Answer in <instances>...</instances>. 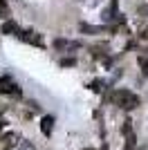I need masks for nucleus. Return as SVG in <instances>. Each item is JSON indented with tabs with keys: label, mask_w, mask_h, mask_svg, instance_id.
Wrapping results in <instances>:
<instances>
[{
	"label": "nucleus",
	"mask_w": 148,
	"mask_h": 150,
	"mask_svg": "<svg viewBox=\"0 0 148 150\" xmlns=\"http://www.w3.org/2000/svg\"><path fill=\"white\" fill-rule=\"evenodd\" d=\"M18 29H20V27L16 25L14 20H9V18H7L5 23H2V29H0V31H2V34H18Z\"/></svg>",
	"instance_id": "7"
},
{
	"label": "nucleus",
	"mask_w": 148,
	"mask_h": 150,
	"mask_svg": "<svg viewBox=\"0 0 148 150\" xmlns=\"http://www.w3.org/2000/svg\"><path fill=\"white\" fill-rule=\"evenodd\" d=\"M52 47H54L56 52L65 54V52H76L81 47V43L79 40H68V38H54V40H52Z\"/></svg>",
	"instance_id": "3"
},
{
	"label": "nucleus",
	"mask_w": 148,
	"mask_h": 150,
	"mask_svg": "<svg viewBox=\"0 0 148 150\" xmlns=\"http://www.w3.org/2000/svg\"><path fill=\"white\" fill-rule=\"evenodd\" d=\"M61 65L63 67H72V65H76V58H63Z\"/></svg>",
	"instance_id": "14"
},
{
	"label": "nucleus",
	"mask_w": 148,
	"mask_h": 150,
	"mask_svg": "<svg viewBox=\"0 0 148 150\" xmlns=\"http://www.w3.org/2000/svg\"><path fill=\"white\" fill-rule=\"evenodd\" d=\"M85 150H94V148H85Z\"/></svg>",
	"instance_id": "15"
},
{
	"label": "nucleus",
	"mask_w": 148,
	"mask_h": 150,
	"mask_svg": "<svg viewBox=\"0 0 148 150\" xmlns=\"http://www.w3.org/2000/svg\"><path fill=\"white\" fill-rule=\"evenodd\" d=\"M137 144H135V134L130 132V134H126V146H123V150H135Z\"/></svg>",
	"instance_id": "10"
},
{
	"label": "nucleus",
	"mask_w": 148,
	"mask_h": 150,
	"mask_svg": "<svg viewBox=\"0 0 148 150\" xmlns=\"http://www.w3.org/2000/svg\"><path fill=\"white\" fill-rule=\"evenodd\" d=\"M108 27H101V25H88V23H81V31L83 34H101V31H105Z\"/></svg>",
	"instance_id": "6"
},
{
	"label": "nucleus",
	"mask_w": 148,
	"mask_h": 150,
	"mask_svg": "<svg viewBox=\"0 0 148 150\" xmlns=\"http://www.w3.org/2000/svg\"><path fill=\"white\" fill-rule=\"evenodd\" d=\"M0 94H11V96H20L18 85L11 81V76H0Z\"/></svg>",
	"instance_id": "4"
},
{
	"label": "nucleus",
	"mask_w": 148,
	"mask_h": 150,
	"mask_svg": "<svg viewBox=\"0 0 148 150\" xmlns=\"http://www.w3.org/2000/svg\"><path fill=\"white\" fill-rule=\"evenodd\" d=\"M18 150H36V148L31 146V141H27V139H23V141H20V148H18Z\"/></svg>",
	"instance_id": "13"
},
{
	"label": "nucleus",
	"mask_w": 148,
	"mask_h": 150,
	"mask_svg": "<svg viewBox=\"0 0 148 150\" xmlns=\"http://www.w3.org/2000/svg\"><path fill=\"white\" fill-rule=\"evenodd\" d=\"M16 134H14V132H7L5 137H2V146H5V148H11V146H16Z\"/></svg>",
	"instance_id": "8"
},
{
	"label": "nucleus",
	"mask_w": 148,
	"mask_h": 150,
	"mask_svg": "<svg viewBox=\"0 0 148 150\" xmlns=\"http://www.w3.org/2000/svg\"><path fill=\"white\" fill-rule=\"evenodd\" d=\"M101 85H103V81H92L90 85H88V88L92 90V92H101Z\"/></svg>",
	"instance_id": "12"
},
{
	"label": "nucleus",
	"mask_w": 148,
	"mask_h": 150,
	"mask_svg": "<svg viewBox=\"0 0 148 150\" xmlns=\"http://www.w3.org/2000/svg\"><path fill=\"white\" fill-rule=\"evenodd\" d=\"M7 18H9V5H7V0H0V20Z\"/></svg>",
	"instance_id": "9"
},
{
	"label": "nucleus",
	"mask_w": 148,
	"mask_h": 150,
	"mask_svg": "<svg viewBox=\"0 0 148 150\" xmlns=\"http://www.w3.org/2000/svg\"><path fill=\"white\" fill-rule=\"evenodd\" d=\"M16 36H18L23 43L31 45V47H38V50H43V47H45L43 36H41V34H36V31H31V29H18V34H16Z\"/></svg>",
	"instance_id": "2"
},
{
	"label": "nucleus",
	"mask_w": 148,
	"mask_h": 150,
	"mask_svg": "<svg viewBox=\"0 0 148 150\" xmlns=\"http://www.w3.org/2000/svg\"><path fill=\"white\" fill-rule=\"evenodd\" d=\"M52 130H54V117H52V114L41 117V132H43L45 137H49V134H52Z\"/></svg>",
	"instance_id": "5"
},
{
	"label": "nucleus",
	"mask_w": 148,
	"mask_h": 150,
	"mask_svg": "<svg viewBox=\"0 0 148 150\" xmlns=\"http://www.w3.org/2000/svg\"><path fill=\"white\" fill-rule=\"evenodd\" d=\"M110 101L115 105H119L121 110H135V108H139V96L135 92H130V90H123V88L115 90L110 94Z\"/></svg>",
	"instance_id": "1"
},
{
	"label": "nucleus",
	"mask_w": 148,
	"mask_h": 150,
	"mask_svg": "<svg viewBox=\"0 0 148 150\" xmlns=\"http://www.w3.org/2000/svg\"><path fill=\"white\" fill-rule=\"evenodd\" d=\"M137 63H139V67H142L144 76H148V56H139V58H137Z\"/></svg>",
	"instance_id": "11"
}]
</instances>
